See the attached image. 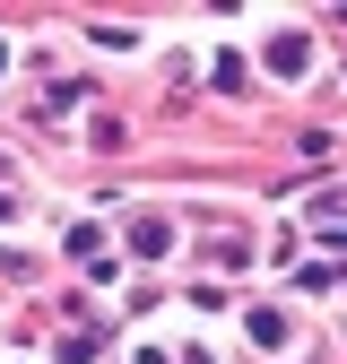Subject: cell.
I'll use <instances>...</instances> for the list:
<instances>
[{
	"label": "cell",
	"instance_id": "obj_1",
	"mask_svg": "<svg viewBox=\"0 0 347 364\" xmlns=\"http://www.w3.org/2000/svg\"><path fill=\"white\" fill-rule=\"evenodd\" d=\"M165 243H174V225H165V217H139V225H130V252H148V260H156Z\"/></svg>",
	"mask_w": 347,
	"mask_h": 364
},
{
	"label": "cell",
	"instance_id": "obj_2",
	"mask_svg": "<svg viewBox=\"0 0 347 364\" xmlns=\"http://www.w3.org/2000/svg\"><path fill=\"white\" fill-rule=\"evenodd\" d=\"M304 61H313V43H304V35H278V43H269V70H304Z\"/></svg>",
	"mask_w": 347,
	"mask_h": 364
},
{
	"label": "cell",
	"instance_id": "obj_3",
	"mask_svg": "<svg viewBox=\"0 0 347 364\" xmlns=\"http://www.w3.org/2000/svg\"><path fill=\"white\" fill-rule=\"evenodd\" d=\"M252 338L260 347H287V312H252Z\"/></svg>",
	"mask_w": 347,
	"mask_h": 364
},
{
	"label": "cell",
	"instance_id": "obj_4",
	"mask_svg": "<svg viewBox=\"0 0 347 364\" xmlns=\"http://www.w3.org/2000/svg\"><path fill=\"white\" fill-rule=\"evenodd\" d=\"M183 364H217V355H208V347H183Z\"/></svg>",
	"mask_w": 347,
	"mask_h": 364
},
{
	"label": "cell",
	"instance_id": "obj_5",
	"mask_svg": "<svg viewBox=\"0 0 347 364\" xmlns=\"http://www.w3.org/2000/svg\"><path fill=\"white\" fill-rule=\"evenodd\" d=\"M0 217H9V200H0Z\"/></svg>",
	"mask_w": 347,
	"mask_h": 364
}]
</instances>
